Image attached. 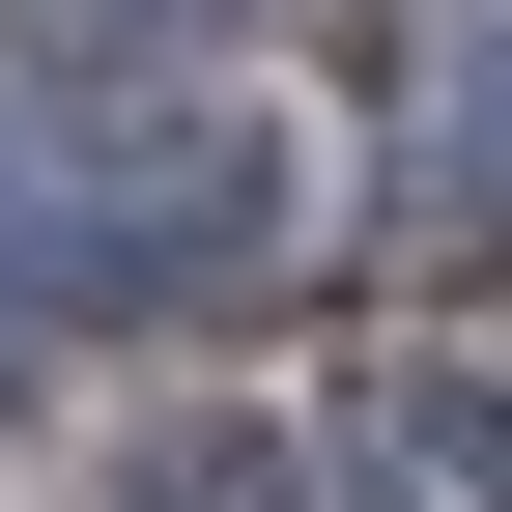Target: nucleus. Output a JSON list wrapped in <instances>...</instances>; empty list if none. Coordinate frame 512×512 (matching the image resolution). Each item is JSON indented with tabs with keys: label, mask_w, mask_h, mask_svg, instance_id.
<instances>
[{
	"label": "nucleus",
	"mask_w": 512,
	"mask_h": 512,
	"mask_svg": "<svg viewBox=\"0 0 512 512\" xmlns=\"http://www.w3.org/2000/svg\"><path fill=\"white\" fill-rule=\"evenodd\" d=\"M29 200H57V285H228L285 228V171H256V114H86Z\"/></svg>",
	"instance_id": "nucleus-1"
},
{
	"label": "nucleus",
	"mask_w": 512,
	"mask_h": 512,
	"mask_svg": "<svg viewBox=\"0 0 512 512\" xmlns=\"http://www.w3.org/2000/svg\"><path fill=\"white\" fill-rule=\"evenodd\" d=\"M342 512H512V399H370L342 427Z\"/></svg>",
	"instance_id": "nucleus-2"
},
{
	"label": "nucleus",
	"mask_w": 512,
	"mask_h": 512,
	"mask_svg": "<svg viewBox=\"0 0 512 512\" xmlns=\"http://www.w3.org/2000/svg\"><path fill=\"white\" fill-rule=\"evenodd\" d=\"M57 29H114V57H171V29H228V0H57Z\"/></svg>",
	"instance_id": "nucleus-3"
},
{
	"label": "nucleus",
	"mask_w": 512,
	"mask_h": 512,
	"mask_svg": "<svg viewBox=\"0 0 512 512\" xmlns=\"http://www.w3.org/2000/svg\"><path fill=\"white\" fill-rule=\"evenodd\" d=\"M456 114H484V143H512V29H484V57H456Z\"/></svg>",
	"instance_id": "nucleus-4"
}]
</instances>
